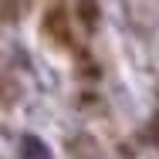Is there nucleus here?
Returning <instances> with one entry per match:
<instances>
[{"label": "nucleus", "mask_w": 159, "mask_h": 159, "mask_svg": "<svg viewBox=\"0 0 159 159\" xmlns=\"http://www.w3.org/2000/svg\"><path fill=\"white\" fill-rule=\"evenodd\" d=\"M48 31L54 34L58 41H68V27H64V10L61 7H54V10L48 14Z\"/></svg>", "instance_id": "f257e3e1"}, {"label": "nucleus", "mask_w": 159, "mask_h": 159, "mask_svg": "<svg viewBox=\"0 0 159 159\" xmlns=\"http://www.w3.org/2000/svg\"><path fill=\"white\" fill-rule=\"evenodd\" d=\"M78 17L85 27H95L98 24V3L95 0H78Z\"/></svg>", "instance_id": "7ed1b4c3"}, {"label": "nucleus", "mask_w": 159, "mask_h": 159, "mask_svg": "<svg viewBox=\"0 0 159 159\" xmlns=\"http://www.w3.org/2000/svg\"><path fill=\"white\" fill-rule=\"evenodd\" d=\"M20 146H24V152H27V159H51V152H48V146H44L41 139H34V135H24V139H20Z\"/></svg>", "instance_id": "f03ea898"}, {"label": "nucleus", "mask_w": 159, "mask_h": 159, "mask_svg": "<svg viewBox=\"0 0 159 159\" xmlns=\"http://www.w3.org/2000/svg\"><path fill=\"white\" fill-rule=\"evenodd\" d=\"M152 132H156V142H159V115L152 119Z\"/></svg>", "instance_id": "20e7f679"}]
</instances>
